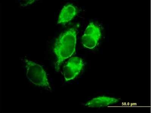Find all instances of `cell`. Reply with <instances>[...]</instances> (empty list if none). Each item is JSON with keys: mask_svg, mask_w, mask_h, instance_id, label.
<instances>
[{"mask_svg": "<svg viewBox=\"0 0 151 113\" xmlns=\"http://www.w3.org/2000/svg\"><path fill=\"white\" fill-rule=\"evenodd\" d=\"M76 40L77 32L74 28L66 31L56 39L53 48L54 53L57 59L56 69H59L63 62L75 53Z\"/></svg>", "mask_w": 151, "mask_h": 113, "instance_id": "cell-1", "label": "cell"}, {"mask_svg": "<svg viewBox=\"0 0 151 113\" xmlns=\"http://www.w3.org/2000/svg\"><path fill=\"white\" fill-rule=\"evenodd\" d=\"M26 64V76L28 80L35 85L51 91L46 72L42 67L32 60H24Z\"/></svg>", "mask_w": 151, "mask_h": 113, "instance_id": "cell-2", "label": "cell"}, {"mask_svg": "<svg viewBox=\"0 0 151 113\" xmlns=\"http://www.w3.org/2000/svg\"><path fill=\"white\" fill-rule=\"evenodd\" d=\"M101 36L100 28L93 23H91L86 28L82 37V43L85 48L93 49L98 44Z\"/></svg>", "mask_w": 151, "mask_h": 113, "instance_id": "cell-3", "label": "cell"}, {"mask_svg": "<svg viewBox=\"0 0 151 113\" xmlns=\"http://www.w3.org/2000/svg\"><path fill=\"white\" fill-rule=\"evenodd\" d=\"M84 64L83 59L79 57L71 58L63 68V73L66 81L73 80L80 73Z\"/></svg>", "mask_w": 151, "mask_h": 113, "instance_id": "cell-4", "label": "cell"}, {"mask_svg": "<svg viewBox=\"0 0 151 113\" xmlns=\"http://www.w3.org/2000/svg\"><path fill=\"white\" fill-rule=\"evenodd\" d=\"M119 102V99L107 96H100L93 98L85 104V106L89 107H106L116 104Z\"/></svg>", "mask_w": 151, "mask_h": 113, "instance_id": "cell-5", "label": "cell"}, {"mask_svg": "<svg viewBox=\"0 0 151 113\" xmlns=\"http://www.w3.org/2000/svg\"><path fill=\"white\" fill-rule=\"evenodd\" d=\"M76 13V9L73 5H65L59 14L58 23L65 24L67 23L74 18Z\"/></svg>", "mask_w": 151, "mask_h": 113, "instance_id": "cell-6", "label": "cell"}]
</instances>
